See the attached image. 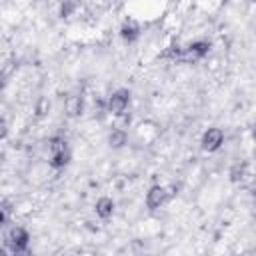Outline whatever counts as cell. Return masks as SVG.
<instances>
[{
	"mask_svg": "<svg viewBox=\"0 0 256 256\" xmlns=\"http://www.w3.org/2000/svg\"><path fill=\"white\" fill-rule=\"evenodd\" d=\"M222 144H224V130L218 128V126L206 128V130L202 132V136H200V148H202L204 152H208V154L218 152V150L222 148Z\"/></svg>",
	"mask_w": 256,
	"mask_h": 256,
	"instance_id": "cell-6",
	"label": "cell"
},
{
	"mask_svg": "<svg viewBox=\"0 0 256 256\" xmlns=\"http://www.w3.org/2000/svg\"><path fill=\"white\" fill-rule=\"evenodd\" d=\"M128 142V130H124V128H120V126H116V128H112L110 130V134H108V146L110 148H122L124 144Z\"/></svg>",
	"mask_w": 256,
	"mask_h": 256,
	"instance_id": "cell-9",
	"label": "cell"
},
{
	"mask_svg": "<svg viewBox=\"0 0 256 256\" xmlns=\"http://www.w3.org/2000/svg\"><path fill=\"white\" fill-rule=\"evenodd\" d=\"M130 90L128 88H116L110 96H108V100H106V112L110 114V116H114V118H122V116H126V110H128V106H130Z\"/></svg>",
	"mask_w": 256,
	"mask_h": 256,
	"instance_id": "cell-3",
	"label": "cell"
},
{
	"mask_svg": "<svg viewBox=\"0 0 256 256\" xmlns=\"http://www.w3.org/2000/svg\"><path fill=\"white\" fill-rule=\"evenodd\" d=\"M228 176H230V182H242V180L248 176V164H246V162H236V164L230 168Z\"/></svg>",
	"mask_w": 256,
	"mask_h": 256,
	"instance_id": "cell-10",
	"label": "cell"
},
{
	"mask_svg": "<svg viewBox=\"0 0 256 256\" xmlns=\"http://www.w3.org/2000/svg\"><path fill=\"white\" fill-rule=\"evenodd\" d=\"M4 242L6 246L14 252V254H22L28 250V244H30V232L24 228V226H16L12 224L6 232H4Z\"/></svg>",
	"mask_w": 256,
	"mask_h": 256,
	"instance_id": "cell-2",
	"label": "cell"
},
{
	"mask_svg": "<svg viewBox=\"0 0 256 256\" xmlns=\"http://www.w3.org/2000/svg\"><path fill=\"white\" fill-rule=\"evenodd\" d=\"M66 112H68V116H80L82 114V98L80 96H68Z\"/></svg>",
	"mask_w": 256,
	"mask_h": 256,
	"instance_id": "cell-11",
	"label": "cell"
},
{
	"mask_svg": "<svg viewBox=\"0 0 256 256\" xmlns=\"http://www.w3.org/2000/svg\"><path fill=\"white\" fill-rule=\"evenodd\" d=\"M174 194H176V192H174V188H172V186L154 184V186H150V188H148L146 198H144V204H146V208H148V210H158V208H162L164 204H168V202L172 200V196H174Z\"/></svg>",
	"mask_w": 256,
	"mask_h": 256,
	"instance_id": "cell-4",
	"label": "cell"
},
{
	"mask_svg": "<svg viewBox=\"0 0 256 256\" xmlns=\"http://www.w3.org/2000/svg\"><path fill=\"white\" fill-rule=\"evenodd\" d=\"M74 0H62V6H60V16H70L72 14V10H74Z\"/></svg>",
	"mask_w": 256,
	"mask_h": 256,
	"instance_id": "cell-12",
	"label": "cell"
},
{
	"mask_svg": "<svg viewBox=\"0 0 256 256\" xmlns=\"http://www.w3.org/2000/svg\"><path fill=\"white\" fill-rule=\"evenodd\" d=\"M50 168L52 170H64L68 164H70V160H72V152H70V148H68V142H66V138H62V136H52L50 138Z\"/></svg>",
	"mask_w": 256,
	"mask_h": 256,
	"instance_id": "cell-1",
	"label": "cell"
},
{
	"mask_svg": "<svg viewBox=\"0 0 256 256\" xmlns=\"http://www.w3.org/2000/svg\"><path fill=\"white\" fill-rule=\"evenodd\" d=\"M252 138L256 140V126H254V130H252Z\"/></svg>",
	"mask_w": 256,
	"mask_h": 256,
	"instance_id": "cell-13",
	"label": "cell"
},
{
	"mask_svg": "<svg viewBox=\"0 0 256 256\" xmlns=\"http://www.w3.org/2000/svg\"><path fill=\"white\" fill-rule=\"evenodd\" d=\"M114 210H116V202H114V198H110V196H100V198L94 202V212H96V216H98L100 220L112 218Z\"/></svg>",
	"mask_w": 256,
	"mask_h": 256,
	"instance_id": "cell-8",
	"label": "cell"
},
{
	"mask_svg": "<svg viewBox=\"0 0 256 256\" xmlns=\"http://www.w3.org/2000/svg\"><path fill=\"white\" fill-rule=\"evenodd\" d=\"M210 48H212V44L208 40H194L186 48H182L180 62H198V60H204L210 54Z\"/></svg>",
	"mask_w": 256,
	"mask_h": 256,
	"instance_id": "cell-5",
	"label": "cell"
},
{
	"mask_svg": "<svg viewBox=\"0 0 256 256\" xmlns=\"http://www.w3.org/2000/svg\"><path fill=\"white\" fill-rule=\"evenodd\" d=\"M118 34H120V38H122L126 44H134V42L140 38V24H138V20L126 18V20L122 22Z\"/></svg>",
	"mask_w": 256,
	"mask_h": 256,
	"instance_id": "cell-7",
	"label": "cell"
}]
</instances>
